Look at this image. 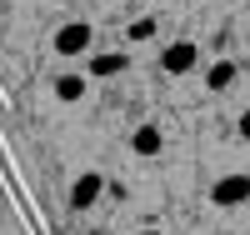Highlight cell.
<instances>
[{"instance_id": "cell-1", "label": "cell", "mask_w": 250, "mask_h": 235, "mask_svg": "<svg viewBox=\"0 0 250 235\" xmlns=\"http://www.w3.org/2000/svg\"><path fill=\"white\" fill-rule=\"evenodd\" d=\"M90 40H95L90 20H65V25L50 35V45H55V55H90Z\"/></svg>"}, {"instance_id": "cell-2", "label": "cell", "mask_w": 250, "mask_h": 235, "mask_svg": "<svg viewBox=\"0 0 250 235\" xmlns=\"http://www.w3.org/2000/svg\"><path fill=\"white\" fill-rule=\"evenodd\" d=\"M160 65H165V75H190L200 65V45L195 40H170V45L160 50Z\"/></svg>"}, {"instance_id": "cell-3", "label": "cell", "mask_w": 250, "mask_h": 235, "mask_svg": "<svg viewBox=\"0 0 250 235\" xmlns=\"http://www.w3.org/2000/svg\"><path fill=\"white\" fill-rule=\"evenodd\" d=\"M210 200H215L220 210L245 205V200H250V175H220V180L210 185Z\"/></svg>"}, {"instance_id": "cell-4", "label": "cell", "mask_w": 250, "mask_h": 235, "mask_svg": "<svg viewBox=\"0 0 250 235\" xmlns=\"http://www.w3.org/2000/svg\"><path fill=\"white\" fill-rule=\"evenodd\" d=\"M100 195H105V175H100V170H85V175H75V185H70V210H90Z\"/></svg>"}, {"instance_id": "cell-5", "label": "cell", "mask_w": 250, "mask_h": 235, "mask_svg": "<svg viewBox=\"0 0 250 235\" xmlns=\"http://www.w3.org/2000/svg\"><path fill=\"white\" fill-rule=\"evenodd\" d=\"M130 70V55L125 50H100V55H90V80H105V75H125Z\"/></svg>"}, {"instance_id": "cell-6", "label": "cell", "mask_w": 250, "mask_h": 235, "mask_svg": "<svg viewBox=\"0 0 250 235\" xmlns=\"http://www.w3.org/2000/svg\"><path fill=\"white\" fill-rule=\"evenodd\" d=\"M165 150V130L160 125H135L130 130V155H160Z\"/></svg>"}, {"instance_id": "cell-7", "label": "cell", "mask_w": 250, "mask_h": 235, "mask_svg": "<svg viewBox=\"0 0 250 235\" xmlns=\"http://www.w3.org/2000/svg\"><path fill=\"white\" fill-rule=\"evenodd\" d=\"M85 90H90V75H75V70L55 75V100H60V105H75V100H85Z\"/></svg>"}, {"instance_id": "cell-8", "label": "cell", "mask_w": 250, "mask_h": 235, "mask_svg": "<svg viewBox=\"0 0 250 235\" xmlns=\"http://www.w3.org/2000/svg\"><path fill=\"white\" fill-rule=\"evenodd\" d=\"M235 60H215V65L210 70H205V90H210V95H220V90H230V85H235Z\"/></svg>"}, {"instance_id": "cell-9", "label": "cell", "mask_w": 250, "mask_h": 235, "mask_svg": "<svg viewBox=\"0 0 250 235\" xmlns=\"http://www.w3.org/2000/svg\"><path fill=\"white\" fill-rule=\"evenodd\" d=\"M130 40H155L160 35V20L155 15H140V20H130V30H125Z\"/></svg>"}, {"instance_id": "cell-10", "label": "cell", "mask_w": 250, "mask_h": 235, "mask_svg": "<svg viewBox=\"0 0 250 235\" xmlns=\"http://www.w3.org/2000/svg\"><path fill=\"white\" fill-rule=\"evenodd\" d=\"M235 130H240V140H250V110H245V115L235 120Z\"/></svg>"}, {"instance_id": "cell-11", "label": "cell", "mask_w": 250, "mask_h": 235, "mask_svg": "<svg viewBox=\"0 0 250 235\" xmlns=\"http://www.w3.org/2000/svg\"><path fill=\"white\" fill-rule=\"evenodd\" d=\"M135 235H160V230H135Z\"/></svg>"}]
</instances>
